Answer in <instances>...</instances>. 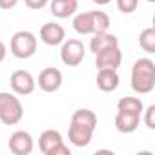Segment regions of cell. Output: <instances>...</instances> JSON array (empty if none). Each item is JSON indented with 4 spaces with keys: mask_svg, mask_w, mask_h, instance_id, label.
Listing matches in <instances>:
<instances>
[{
    "mask_svg": "<svg viewBox=\"0 0 155 155\" xmlns=\"http://www.w3.org/2000/svg\"><path fill=\"white\" fill-rule=\"evenodd\" d=\"M95 128H97V115H95V111H91L88 108H81V110H77L71 115L68 139L77 148H86L91 142V139H93Z\"/></svg>",
    "mask_w": 155,
    "mask_h": 155,
    "instance_id": "6da1fadb",
    "label": "cell"
},
{
    "mask_svg": "<svg viewBox=\"0 0 155 155\" xmlns=\"http://www.w3.org/2000/svg\"><path fill=\"white\" fill-rule=\"evenodd\" d=\"M155 88V62L151 58H139L131 68V90L139 95L151 93Z\"/></svg>",
    "mask_w": 155,
    "mask_h": 155,
    "instance_id": "7a4b0ae2",
    "label": "cell"
},
{
    "mask_svg": "<svg viewBox=\"0 0 155 155\" xmlns=\"http://www.w3.org/2000/svg\"><path fill=\"white\" fill-rule=\"evenodd\" d=\"M110 24H111L110 17L101 9L84 11V13H79L73 18V29L79 35H93V33L108 31Z\"/></svg>",
    "mask_w": 155,
    "mask_h": 155,
    "instance_id": "3957f363",
    "label": "cell"
},
{
    "mask_svg": "<svg viewBox=\"0 0 155 155\" xmlns=\"http://www.w3.org/2000/svg\"><path fill=\"white\" fill-rule=\"evenodd\" d=\"M24 117V106L20 99L9 91H0V122L6 126H15Z\"/></svg>",
    "mask_w": 155,
    "mask_h": 155,
    "instance_id": "277c9868",
    "label": "cell"
},
{
    "mask_svg": "<svg viewBox=\"0 0 155 155\" xmlns=\"http://www.w3.org/2000/svg\"><path fill=\"white\" fill-rule=\"evenodd\" d=\"M9 49H11V55L20 60L31 58L37 51V37L31 31H17L11 37Z\"/></svg>",
    "mask_w": 155,
    "mask_h": 155,
    "instance_id": "5b68a950",
    "label": "cell"
},
{
    "mask_svg": "<svg viewBox=\"0 0 155 155\" xmlns=\"http://www.w3.org/2000/svg\"><path fill=\"white\" fill-rule=\"evenodd\" d=\"M38 148L44 155H71V150L66 146L62 133L57 130H44L38 137Z\"/></svg>",
    "mask_w": 155,
    "mask_h": 155,
    "instance_id": "8992f818",
    "label": "cell"
},
{
    "mask_svg": "<svg viewBox=\"0 0 155 155\" xmlns=\"http://www.w3.org/2000/svg\"><path fill=\"white\" fill-rule=\"evenodd\" d=\"M86 57V48L82 44V40L79 38H68L62 42V48H60V60L69 66V68H75L79 66Z\"/></svg>",
    "mask_w": 155,
    "mask_h": 155,
    "instance_id": "52a82bcc",
    "label": "cell"
},
{
    "mask_svg": "<svg viewBox=\"0 0 155 155\" xmlns=\"http://www.w3.org/2000/svg\"><path fill=\"white\" fill-rule=\"evenodd\" d=\"M9 86H11V90H13L15 95H31L35 91L37 81H35V77L29 71L17 69L9 77Z\"/></svg>",
    "mask_w": 155,
    "mask_h": 155,
    "instance_id": "ba28073f",
    "label": "cell"
},
{
    "mask_svg": "<svg viewBox=\"0 0 155 155\" xmlns=\"http://www.w3.org/2000/svg\"><path fill=\"white\" fill-rule=\"evenodd\" d=\"M62 71L57 68H44L38 75V88L46 93H55L62 86Z\"/></svg>",
    "mask_w": 155,
    "mask_h": 155,
    "instance_id": "9c48e42d",
    "label": "cell"
},
{
    "mask_svg": "<svg viewBox=\"0 0 155 155\" xmlns=\"http://www.w3.org/2000/svg\"><path fill=\"white\" fill-rule=\"evenodd\" d=\"M35 148V142H33V137L29 131H24V130H18L15 133H11L9 137V150L13 155H29Z\"/></svg>",
    "mask_w": 155,
    "mask_h": 155,
    "instance_id": "30bf717a",
    "label": "cell"
},
{
    "mask_svg": "<svg viewBox=\"0 0 155 155\" xmlns=\"http://www.w3.org/2000/svg\"><path fill=\"white\" fill-rule=\"evenodd\" d=\"M38 35H40V40L46 46H60L66 40V31L57 22H46L40 28V33Z\"/></svg>",
    "mask_w": 155,
    "mask_h": 155,
    "instance_id": "8fae6325",
    "label": "cell"
},
{
    "mask_svg": "<svg viewBox=\"0 0 155 155\" xmlns=\"http://www.w3.org/2000/svg\"><path fill=\"white\" fill-rule=\"evenodd\" d=\"M120 64H122V53H120L119 46L104 49V51H101V53L95 55V66H97V69H117Z\"/></svg>",
    "mask_w": 155,
    "mask_h": 155,
    "instance_id": "7c38bea8",
    "label": "cell"
},
{
    "mask_svg": "<svg viewBox=\"0 0 155 155\" xmlns=\"http://www.w3.org/2000/svg\"><path fill=\"white\" fill-rule=\"evenodd\" d=\"M120 84V77L117 69H99L97 73V88L101 91H115Z\"/></svg>",
    "mask_w": 155,
    "mask_h": 155,
    "instance_id": "4fadbf2b",
    "label": "cell"
},
{
    "mask_svg": "<svg viewBox=\"0 0 155 155\" xmlns=\"http://www.w3.org/2000/svg\"><path fill=\"white\" fill-rule=\"evenodd\" d=\"M119 46V38L110 33V31H102V33H93V38L90 42V49L91 53H101L104 49H110V48H117Z\"/></svg>",
    "mask_w": 155,
    "mask_h": 155,
    "instance_id": "5bb4252c",
    "label": "cell"
},
{
    "mask_svg": "<svg viewBox=\"0 0 155 155\" xmlns=\"http://www.w3.org/2000/svg\"><path fill=\"white\" fill-rule=\"evenodd\" d=\"M140 124V115L135 113H126V111H117L115 115V128L120 133H133Z\"/></svg>",
    "mask_w": 155,
    "mask_h": 155,
    "instance_id": "9a60e30c",
    "label": "cell"
},
{
    "mask_svg": "<svg viewBox=\"0 0 155 155\" xmlns=\"http://www.w3.org/2000/svg\"><path fill=\"white\" fill-rule=\"evenodd\" d=\"M53 17L57 18H68L73 17L79 9V2L77 0H51V6H49Z\"/></svg>",
    "mask_w": 155,
    "mask_h": 155,
    "instance_id": "2e32d148",
    "label": "cell"
},
{
    "mask_svg": "<svg viewBox=\"0 0 155 155\" xmlns=\"http://www.w3.org/2000/svg\"><path fill=\"white\" fill-rule=\"evenodd\" d=\"M117 110L119 111H126V113H135L140 115L144 111V104L139 97H122L117 102Z\"/></svg>",
    "mask_w": 155,
    "mask_h": 155,
    "instance_id": "e0dca14e",
    "label": "cell"
},
{
    "mask_svg": "<svg viewBox=\"0 0 155 155\" xmlns=\"http://www.w3.org/2000/svg\"><path fill=\"white\" fill-rule=\"evenodd\" d=\"M139 44L146 53H155V29L146 28L139 35Z\"/></svg>",
    "mask_w": 155,
    "mask_h": 155,
    "instance_id": "ac0fdd59",
    "label": "cell"
},
{
    "mask_svg": "<svg viewBox=\"0 0 155 155\" xmlns=\"http://www.w3.org/2000/svg\"><path fill=\"white\" fill-rule=\"evenodd\" d=\"M139 6V0H117V8L124 15H131Z\"/></svg>",
    "mask_w": 155,
    "mask_h": 155,
    "instance_id": "d6986e66",
    "label": "cell"
},
{
    "mask_svg": "<svg viewBox=\"0 0 155 155\" xmlns=\"http://www.w3.org/2000/svg\"><path fill=\"white\" fill-rule=\"evenodd\" d=\"M142 113H144V124H146V128L155 130V106L153 104L148 106L146 111H142Z\"/></svg>",
    "mask_w": 155,
    "mask_h": 155,
    "instance_id": "ffe728a7",
    "label": "cell"
},
{
    "mask_svg": "<svg viewBox=\"0 0 155 155\" xmlns=\"http://www.w3.org/2000/svg\"><path fill=\"white\" fill-rule=\"evenodd\" d=\"M49 0H24V4L29 8V9H42L44 6H48Z\"/></svg>",
    "mask_w": 155,
    "mask_h": 155,
    "instance_id": "44dd1931",
    "label": "cell"
},
{
    "mask_svg": "<svg viewBox=\"0 0 155 155\" xmlns=\"http://www.w3.org/2000/svg\"><path fill=\"white\" fill-rule=\"evenodd\" d=\"M18 4V0H0V9H13Z\"/></svg>",
    "mask_w": 155,
    "mask_h": 155,
    "instance_id": "7402d4cb",
    "label": "cell"
},
{
    "mask_svg": "<svg viewBox=\"0 0 155 155\" xmlns=\"http://www.w3.org/2000/svg\"><path fill=\"white\" fill-rule=\"evenodd\" d=\"M6 55H8V48H6V44L2 42V38H0V62H4Z\"/></svg>",
    "mask_w": 155,
    "mask_h": 155,
    "instance_id": "603a6c76",
    "label": "cell"
},
{
    "mask_svg": "<svg viewBox=\"0 0 155 155\" xmlns=\"http://www.w3.org/2000/svg\"><path fill=\"white\" fill-rule=\"evenodd\" d=\"M91 2H95L97 6H106V4H110L111 0H91Z\"/></svg>",
    "mask_w": 155,
    "mask_h": 155,
    "instance_id": "cb8c5ba5",
    "label": "cell"
},
{
    "mask_svg": "<svg viewBox=\"0 0 155 155\" xmlns=\"http://www.w3.org/2000/svg\"><path fill=\"white\" fill-rule=\"evenodd\" d=\"M146 2H150V4H151V2H155V0H146Z\"/></svg>",
    "mask_w": 155,
    "mask_h": 155,
    "instance_id": "d4e9b609",
    "label": "cell"
},
{
    "mask_svg": "<svg viewBox=\"0 0 155 155\" xmlns=\"http://www.w3.org/2000/svg\"><path fill=\"white\" fill-rule=\"evenodd\" d=\"M0 146H2V140H0Z\"/></svg>",
    "mask_w": 155,
    "mask_h": 155,
    "instance_id": "484cf974",
    "label": "cell"
}]
</instances>
